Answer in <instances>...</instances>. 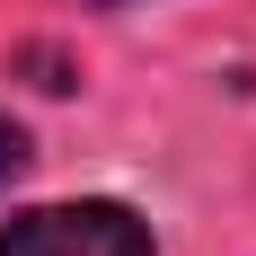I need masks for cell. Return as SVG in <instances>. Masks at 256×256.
<instances>
[{"mask_svg": "<svg viewBox=\"0 0 256 256\" xmlns=\"http://www.w3.org/2000/svg\"><path fill=\"white\" fill-rule=\"evenodd\" d=\"M0 256H159V248L132 204H36L9 212Z\"/></svg>", "mask_w": 256, "mask_h": 256, "instance_id": "1", "label": "cell"}, {"mask_svg": "<svg viewBox=\"0 0 256 256\" xmlns=\"http://www.w3.org/2000/svg\"><path fill=\"white\" fill-rule=\"evenodd\" d=\"M18 177H26V132L0 115V186H18Z\"/></svg>", "mask_w": 256, "mask_h": 256, "instance_id": "2", "label": "cell"}, {"mask_svg": "<svg viewBox=\"0 0 256 256\" xmlns=\"http://www.w3.org/2000/svg\"><path fill=\"white\" fill-rule=\"evenodd\" d=\"M98 9H124V0H98Z\"/></svg>", "mask_w": 256, "mask_h": 256, "instance_id": "3", "label": "cell"}]
</instances>
